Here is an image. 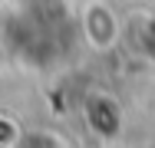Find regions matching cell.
I'll return each mask as SVG.
<instances>
[{
  "instance_id": "obj_2",
  "label": "cell",
  "mask_w": 155,
  "mask_h": 148,
  "mask_svg": "<svg viewBox=\"0 0 155 148\" xmlns=\"http://www.w3.org/2000/svg\"><path fill=\"white\" fill-rule=\"evenodd\" d=\"M10 148H69V142L53 128H20Z\"/></svg>"
},
{
  "instance_id": "obj_1",
  "label": "cell",
  "mask_w": 155,
  "mask_h": 148,
  "mask_svg": "<svg viewBox=\"0 0 155 148\" xmlns=\"http://www.w3.org/2000/svg\"><path fill=\"white\" fill-rule=\"evenodd\" d=\"M79 33H83V40H86L89 50L109 53L119 43V36H122V23H119L116 10L106 0H89L79 10Z\"/></svg>"
},
{
  "instance_id": "obj_3",
  "label": "cell",
  "mask_w": 155,
  "mask_h": 148,
  "mask_svg": "<svg viewBox=\"0 0 155 148\" xmlns=\"http://www.w3.org/2000/svg\"><path fill=\"white\" fill-rule=\"evenodd\" d=\"M17 135H20V125H17L13 118L0 115V148H10L17 142Z\"/></svg>"
}]
</instances>
